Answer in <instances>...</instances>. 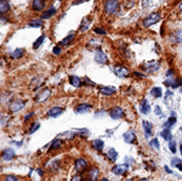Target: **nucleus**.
<instances>
[{
    "mask_svg": "<svg viewBox=\"0 0 182 181\" xmlns=\"http://www.w3.org/2000/svg\"><path fill=\"white\" fill-rule=\"evenodd\" d=\"M119 7V2L118 0H106L104 1V12L107 15H113L117 12Z\"/></svg>",
    "mask_w": 182,
    "mask_h": 181,
    "instance_id": "f257e3e1",
    "label": "nucleus"
},
{
    "mask_svg": "<svg viewBox=\"0 0 182 181\" xmlns=\"http://www.w3.org/2000/svg\"><path fill=\"white\" fill-rule=\"evenodd\" d=\"M159 20H160V13L153 12L148 17H146V18L143 20V26H145V27H151L153 25H155Z\"/></svg>",
    "mask_w": 182,
    "mask_h": 181,
    "instance_id": "f03ea898",
    "label": "nucleus"
},
{
    "mask_svg": "<svg viewBox=\"0 0 182 181\" xmlns=\"http://www.w3.org/2000/svg\"><path fill=\"white\" fill-rule=\"evenodd\" d=\"M95 61L100 65H106L108 58H107V55L102 51V50H97L96 54H95Z\"/></svg>",
    "mask_w": 182,
    "mask_h": 181,
    "instance_id": "7ed1b4c3",
    "label": "nucleus"
},
{
    "mask_svg": "<svg viewBox=\"0 0 182 181\" xmlns=\"http://www.w3.org/2000/svg\"><path fill=\"white\" fill-rule=\"evenodd\" d=\"M25 105H26L25 101H22V100H15V101H12L10 104V109H11V112L15 113V112L21 111V109L25 107Z\"/></svg>",
    "mask_w": 182,
    "mask_h": 181,
    "instance_id": "20e7f679",
    "label": "nucleus"
},
{
    "mask_svg": "<svg viewBox=\"0 0 182 181\" xmlns=\"http://www.w3.org/2000/svg\"><path fill=\"white\" fill-rule=\"evenodd\" d=\"M113 72L114 74L117 75V77H119V78H126L127 75H129V70L127 68H125V67H123V66H116L114 68H113Z\"/></svg>",
    "mask_w": 182,
    "mask_h": 181,
    "instance_id": "39448f33",
    "label": "nucleus"
},
{
    "mask_svg": "<svg viewBox=\"0 0 182 181\" xmlns=\"http://www.w3.org/2000/svg\"><path fill=\"white\" fill-rule=\"evenodd\" d=\"M143 68H145L146 72L154 73L159 70V63H158L157 61H150V62H147V63L143 66Z\"/></svg>",
    "mask_w": 182,
    "mask_h": 181,
    "instance_id": "423d86ee",
    "label": "nucleus"
},
{
    "mask_svg": "<svg viewBox=\"0 0 182 181\" xmlns=\"http://www.w3.org/2000/svg\"><path fill=\"white\" fill-rule=\"evenodd\" d=\"M86 167H88V163H86V160L84 158H79V159L75 160V170L78 173L84 172L86 169Z\"/></svg>",
    "mask_w": 182,
    "mask_h": 181,
    "instance_id": "0eeeda50",
    "label": "nucleus"
},
{
    "mask_svg": "<svg viewBox=\"0 0 182 181\" xmlns=\"http://www.w3.org/2000/svg\"><path fill=\"white\" fill-rule=\"evenodd\" d=\"M109 115L112 117V119H120L121 117L124 115V111H123L121 107H114V108L111 109Z\"/></svg>",
    "mask_w": 182,
    "mask_h": 181,
    "instance_id": "6e6552de",
    "label": "nucleus"
},
{
    "mask_svg": "<svg viewBox=\"0 0 182 181\" xmlns=\"http://www.w3.org/2000/svg\"><path fill=\"white\" fill-rule=\"evenodd\" d=\"M50 94H51V91L49 90V89H45V90H43L36 97H35V101L36 102H44V101H46L47 99H49V96H50Z\"/></svg>",
    "mask_w": 182,
    "mask_h": 181,
    "instance_id": "1a4fd4ad",
    "label": "nucleus"
},
{
    "mask_svg": "<svg viewBox=\"0 0 182 181\" xmlns=\"http://www.w3.org/2000/svg\"><path fill=\"white\" fill-rule=\"evenodd\" d=\"M123 139H124V141H125L126 144H131V142H135L136 135H135V133H134L132 130H127L126 133H124Z\"/></svg>",
    "mask_w": 182,
    "mask_h": 181,
    "instance_id": "9d476101",
    "label": "nucleus"
},
{
    "mask_svg": "<svg viewBox=\"0 0 182 181\" xmlns=\"http://www.w3.org/2000/svg\"><path fill=\"white\" fill-rule=\"evenodd\" d=\"M126 170H127V165H126V164H118V165H114L113 169H112V172H113L116 175H123V174L126 173Z\"/></svg>",
    "mask_w": 182,
    "mask_h": 181,
    "instance_id": "9b49d317",
    "label": "nucleus"
},
{
    "mask_svg": "<svg viewBox=\"0 0 182 181\" xmlns=\"http://www.w3.org/2000/svg\"><path fill=\"white\" fill-rule=\"evenodd\" d=\"M13 157H15V151H13V149H11V148H5V149L2 151V159H4V160L9 162V160H11Z\"/></svg>",
    "mask_w": 182,
    "mask_h": 181,
    "instance_id": "f8f14e48",
    "label": "nucleus"
},
{
    "mask_svg": "<svg viewBox=\"0 0 182 181\" xmlns=\"http://www.w3.org/2000/svg\"><path fill=\"white\" fill-rule=\"evenodd\" d=\"M63 113V108L62 107H52L47 111V115L51 117V118H56Z\"/></svg>",
    "mask_w": 182,
    "mask_h": 181,
    "instance_id": "ddd939ff",
    "label": "nucleus"
},
{
    "mask_svg": "<svg viewBox=\"0 0 182 181\" xmlns=\"http://www.w3.org/2000/svg\"><path fill=\"white\" fill-rule=\"evenodd\" d=\"M32 6L34 11H43L45 7V0H33Z\"/></svg>",
    "mask_w": 182,
    "mask_h": 181,
    "instance_id": "4468645a",
    "label": "nucleus"
},
{
    "mask_svg": "<svg viewBox=\"0 0 182 181\" xmlns=\"http://www.w3.org/2000/svg\"><path fill=\"white\" fill-rule=\"evenodd\" d=\"M90 109H91V105L80 104V105H78V106L75 107V112H77L78 114H80V113H86V112H89Z\"/></svg>",
    "mask_w": 182,
    "mask_h": 181,
    "instance_id": "2eb2a0df",
    "label": "nucleus"
},
{
    "mask_svg": "<svg viewBox=\"0 0 182 181\" xmlns=\"http://www.w3.org/2000/svg\"><path fill=\"white\" fill-rule=\"evenodd\" d=\"M140 109H141V113H143V114H148V113H150V111H151V105L148 104L147 100H143V101L141 102Z\"/></svg>",
    "mask_w": 182,
    "mask_h": 181,
    "instance_id": "dca6fc26",
    "label": "nucleus"
},
{
    "mask_svg": "<svg viewBox=\"0 0 182 181\" xmlns=\"http://www.w3.org/2000/svg\"><path fill=\"white\" fill-rule=\"evenodd\" d=\"M69 83L74 88H80L82 86V79L78 78V77H75V75H70L69 77Z\"/></svg>",
    "mask_w": 182,
    "mask_h": 181,
    "instance_id": "f3484780",
    "label": "nucleus"
},
{
    "mask_svg": "<svg viewBox=\"0 0 182 181\" xmlns=\"http://www.w3.org/2000/svg\"><path fill=\"white\" fill-rule=\"evenodd\" d=\"M100 91L103 94V95H107V96H109V95H113V94H116V88H112V86H102L101 89H100Z\"/></svg>",
    "mask_w": 182,
    "mask_h": 181,
    "instance_id": "a211bd4d",
    "label": "nucleus"
},
{
    "mask_svg": "<svg viewBox=\"0 0 182 181\" xmlns=\"http://www.w3.org/2000/svg\"><path fill=\"white\" fill-rule=\"evenodd\" d=\"M142 126H143V130H145V134L147 138H150V135H152V124L147 120H143L142 122Z\"/></svg>",
    "mask_w": 182,
    "mask_h": 181,
    "instance_id": "6ab92c4d",
    "label": "nucleus"
},
{
    "mask_svg": "<svg viewBox=\"0 0 182 181\" xmlns=\"http://www.w3.org/2000/svg\"><path fill=\"white\" fill-rule=\"evenodd\" d=\"M74 38H75V33L74 32H70V34L69 36H67L66 38H63L62 39V41H61V45H63V46H66V45H69L73 40H74Z\"/></svg>",
    "mask_w": 182,
    "mask_h": 181,
    "instance_id": "aec40b11",
    "label": "nucleus"
},
{
    "mask_svg": "<svg viewBox=\"0 0 182 181\" xmlns=\"http://www.w3.org/2000/svg\"><path fill=\"white\" fill-rule=\"evenodd\" d=\"M160 136L163 138V139H165V140H168V141H171V139H173V134H171V130H170V128H165L161 133H160Z\"/></svg>",
    "mask_w": 182,
    "mask_h": 181,
    "instance_id": "412c9836",
    "label": "nucleus"
},
{
    "mask_svg": "<svg viewBox=\"0 0 182 181\" xmlns=\"http://www.w3.org/2000/svg\"><path fill=\"white\" fill-rule=\"evenodd\" d=\"M55 13H56V9H55V7H51V9L46 10V11H45V12L41 15V20H47V18L52 17Z\"/></svg>",
    "mask_w": 182,
    "mask_h": 181,
    "instance_id": "4be33fe9",
    "label": "nucleus"
},
{
    "mask_svg": "<svg viewBox=\"0 0 182 181\" xmlns=\"http://www.w3.org/2000/svg\"><path fill=\"white\" fill-rule=\"evenodd\" d=\"M107 158H108L109 160H112V162L117 160V158H118V152H117L114 148H111V149L107 152Z\"/></svg>",
    "mask_w": 182,
    "mask_h": 181,
    "instance_id": "5701e85b",
    "label": "nucleus"
},
{
    "mask_svg": "<svg viewBox=\"0 0 182 181\" xmlns=\"http://www.w3.org/2000/svg\"><path fill=\"white\" fill-rule=\"evenodd\" d=\"M25 55V50L23 49H16L11 52V57L12 58H21Z\"/></svg>",
    "mask_w": 182,
    "mask_h": 181,
    "instance_id": "b1692460",
    "label": "nucleus"
},
{
    "mask_svg": "<svg viewBox=\"0 0 182 181\" xmlns=\"http://www.w3.org/2000/svg\"><path fill=\"white\" fill-rule=\"evenodd\" d=\"M90 17H85V18H83V21H82V25H80V31H86L89 27H90Z\"/></svg>",
    "mask_w": 182,
    "mask_h": 181,
    "instance_id": "393cba45",
    "label": "nucleus"
},
{
    "mask_svg": "<svg viewBox=\"0 0 182 181\" xmlns=\"http://www.w3.org/2000/svg\"><path fill=\"white\" fill-rule=\"evenodd\" d=\"M103 146H104V142H103L102 140H100V139L92 141V147H93L95 149H97V151H102Z\"/></svg>",
    "mask_w": 182,
    "mask_h": 181,
    "instance_id": "a878e982",
    "label": "nucleus"
},
{
    "mask_svg": "<svg viewBox=\"0 0 182 181\" xmlns=\"http://www.w3.org/2000/svg\"><path fill=\"white\" fill-rule=\"evenodd\" d=\"M9 9H10V5H9L7 0H0V12L5 13L6 11H9Z\"/></svg>",
    "mask_w": 182,
    "mask_h": 181,
    "instance_id": "bb28decb",
    "label": "nucleus"
},
{
    "mask_svg": "<svg viewBox=\"0 0 182 181\" xmlns=\"http://www.w3.org/2000/svg\"><path fill=\"white\" fill-rule=\"evenodd\" d=\"M98 178V170L97 168H92L89 173V181H96Z\"/></svg>",
    "mask_w": 182,
    "mask_h": 181,
    "instance_id": "cd10ccee",
    "label": "nucleus"
},
{
    "mask_svg": "<svg viewBox=\"0 0 182 181\" xmlns=\"http://www.w3.org/2000/svg\"><path fill=\"white\" fill-rule=\"evenodd\" d=\"M151 95L153 97H155V99H159V97H161V95H163V92H161V89L160 88H158V86H155V88H153L151 90Z\"/></svg>",
    "mask_w": 182,
    "mask_h": 181,
    "instance_id": "c85d7f7f",
    "label": "nucleus"
},
{
    "mask_svg": "<svg viewBox=\"0 0 182 181\" xmlns=\"http://www.w3.org/2000/svg\"><path fill=\"white\" fill-rule=\"evenodd\" d=\"M61 146H62V141H61L60 139H55V140L52 141V144H51V146H50V151L57 149V148H60Z\"/></svg>",
    "mask_w": 182,
    "mask_h": 181,
    "instance_id": "c756f323",
    "label": "nucleus"
},
{
    "mask_svg": "<svg viewBox=\"0 0 182 181\" xmlns=\"http://www.w3.org/2000/svg\"><path fill=\"white\" fill-rule=\"evenodd\" d=\"M28 25H29V27L40 28V27H43V21L41 20H33V21H30Z\"/></svg>",
    "mask_w": 182,
    "mask_h": 181,
    "instance_id": "7c9ffc66",
    "label": "nucleus"
},
{
    "mask_svg": "<svg viewBox=\"0 0 182 181\" xmlns=\"http://www.w3.org/2000/svg\"><path fill=\"white\" fill-rule=\"evenodd\" d=\"M44 40H45V36L43 34V36H40L38 39H36V40H35V41H34V44H33V49H38V47L43 44V41H44Z\"/></svg>",
    "mask_w": 182,
    "mask_h": 181,
    "instance_id": "2f4dec72",
    "label": "nucleus"
},
{
    "mask_svg": "<svg viewBox=\"0 0 182 181\" xmlns=\"http://www.w3.org/2000/svg\"><path fill=\"white\" fill-rule=\"evenodd\" d=\"M175 123H176V118L173 115L171 118H169V119H168V122H165V123H164V128H171Z\"/></svg>",
    "mask_w": 182,
    "mask_h": 181,
    "instance_id": "473e14b6",
    "label": "nucleus"
},
{
    "mask_svg": "<svg viewBox=\"0 0 182 181\" xmlns=\"http://www.w3.org/2000/svg\"><path fill=\"white\" fill-rule=\"evenodd\" d=\"M174 41L175 43H182V31H179L174 34Z\"/></svg>",
    "mask_w": 182,
    "mask_h": 181,
    "instance_id": "72a5a7b5",
    "label": "nucleus"
},
{
    "mask_svg": "<svg viewBox=\"0 0 182 181\" xmlns=\"http://www.w3.org/2000/svg\"><path fill=\"white\" fill-rule=\"evenodd\" d=\"M150 145H151L152 147H154L155 149H159V148H160V145H159V142H158V140H157V139H153V140H151V141H150Z\"/></svg>",
    "mask_w": 182,
    "mask_h": 181,
    "instance_id": "f704fd0d",
    "label": "nucleus"
},
{
    "mask_svg": "<svg viewBox=\"0 0 182 181\" xmlns=\"http://www.w3.org/2000/svg\"><path fill=\"white\" fill-rule=\"evenodd\" d=\"M39 126H40V124H39V123H35V124H33V125L30 126L28 134H33V133H35V131H36V129H39Z\"/></svg>",
    "mask_w": 182,
    "mask_h": 181,
    "instance_id": "c9c22d12",
    "label": "nucleus"
},
{
    "mask_svg": "<svg viewBox=\"0 0 182 181\" xmlns=\"http://www.w3.org/2000/svg\"><path fill=\"white\" fill-rule=\"evenodd\" d=\"M169 148H170V151H171L173 153H176V142L171 140V141L169 142Z\"/></svg>",
    "mask_w": 182,
    "mask_h": 181,
    "instance_id": "e433bc0d",
    "label": "nucleus"
},
{
    "mask_svg": "<svg viewBox=\"0 0 182 181\" xmlns=\"http://www.w3.org/2000/svg\"><path fill=\"white\" fill-rule=\"evenodd\" d=\"M7 119H9V115H7V114H5V115L2 114V115H1V126H2V128L6 125V123H7Z\"/></svg>",
    "mask_w": 182,
    "mask_h": 181,
    "instance_id": "4c0bfd02",
    "label": "nucleus"
},
{
    "mask_svg": "<svg viewBox=\"0 0 182 181\" xmlns=\"http://www.w3.org/2000/svg\"><path fill=\"white\" fill-rule=\"evenodd\" d=\"M93 32L97 33V34H100V36H104V34H106V31L102 29V28H98V27H96V28L93 29Z\"/></svg>",
    "mask_w": 182,
    "mask_h": 181,
    "instance_id": "58836bf2",
    "label": "nucleus"
},
{
    "mask_svg": "<svg viewBox=\"0 0 182 181\" xmlns=\"http://www.w3.org/2000/svg\"><path fill=\"white\" fill-rule=\"evenodd\" d=\"M154 113H155L157 115H163V112H161V108H160L159 106H155V107H154Z\"/></svg>",
    "mask_w": 182,
    "mask_h": 181,
    "instance_id": "ea45409f",
    "label": "nucleus"
},
{
    "mask_svg": "<svg viewBox=\"0 0 182 181\" xmlns=\"http://www.w3.org/2000/svg\"><path fill=\"white\" fill-rule=\"evenodd\" d=\"M5 181H18V179L16 176H13V175H7L5 178Z\"/></svg>",
    "mask_w": 182,
    "mask_h": 181,
    "instance_id": "a19ab883",
    "label": "nucleus"
},
{
    "mask_svg": "<svg viewBox=\"0 0 182 181\" xmlns=\"http://www.w3.org/2000/svg\"><path fill=\"white\" fill-rule=\"evenodd\" d=\"M52 52H54L55 55H60L61 54V47L60 46H55V47L52 49Z\"/></svg>",
    "mask_w": 182,
    "mask_h": 181,
    "instance_id": "79ce46f5",
    "label": "nucleus"
},
{
    "mask_svg": "<svg viewBox=\"0 0 182 181\" xmlns=\"http://www.w3.org/2000/svg\"><path fill=\"white\" fill-rule=\"evenodd\" d=\"M70 181H82V176H80L79 174H77V175H74V176L72 178Z\"/></svg>",
    "mask_w": 182,
    "mask_h": 181,
    "instance_id": "37998d69",
    "label": "nucleus"
},
{
    "mask_svg": "<svg viewBox=\"0 0 182 181\" xmlns=\"http://www.w3.org/2000/svg\"><path fill=\"white\" fill-rule=\"evenodd\" d=\"M179 163H182V160H180L179 158H174L173 159V165H177Z\"/></svg>",
    "mask_w": 182,
    "mask_h": 181,
    "instance_id": "c03bdc74",
    "label": "nucleus"
},
{
    "mask_svg": "<svg viewBox=\"0 0 182 181\" xmlns=\"http://www.w3.org/2000/svg\"><path fill=\"white\" fill-rule=\"evenodd\" d=\"M84 80H85V83H86V84H88V85H95V84H93V83H92V81H91L90 79H89V78H86V77H85V78H84Z\"/></svg>",
    "mask_w": 182,
    "mask_h": 181,
    "instance_id": "a18cd8bd",
    "label": "nucleus"
},
{
    "mask_svg": "<svg viewBox=\"0 0 182 181\" xmlns=\"http://www.w3.org/2000/svg\"><path fill=\"white\" fill-rule=\"evenodd\" d=\"M32 115H34V113H29V114H27V115L25 117V120H28V119H29Z\"/></svg>",
    "mask_w": 182,
    "mask_h": 181,
    "instance_id": "49530a36",
    "label": "nucleus"
},
{
    "mask_svg": "<svg viewBox=\"0 0 182 181\" xmlns=\"http://www.w3.org/2000/svg\"><path fill=\"white\" fill-rule=\"evenodd\" d=\"M176 168H177V169H179L180 172H182V163H179V164L176 165Z\"/></svg>",
    "mask_w": 182,
    "mask_h": 181,
    "instance_id": "de8ad7c7",
    "label": "nucleus"
},
{
    "mask_svg": "<svg viewBox=\"0 0 182 181\" xmlns=\"http://www.w3.org/2000/svg\"><path fill=\"white\" fill-rule=\"evenodd\" d=\"M164 169L166 170V173H170V174H173V170H170V169H169V167H165Z\"/></svg>",
    "mask_w": 182,
    "mask_h": 181,
    "instance_id": "09e8293b",
    "label": "nucleus"
},
{
    "mask_svg": "<svg viewBox=\"0 0 182 181\" xmlns=\"http://www.w3.org/2000/svg\"><path fill=\"white\" fill-rule=\"evenodd\" d=\"M134 74H135V75H137V77H145L142 73H138V72H134Z\"/></svg>",
    "mask_w": 182,
    "mask_h": 181,
    "instance_id": "8fccbe9b",
    "label": "nucleus"
},
{
    "mask_svg": "<svg viewBox=\"0 0 182 181\" xmlns=\"http://www.w3.org/2000/svg\"><path fill=\"white\" fill-rule=\"evenodd\" d=\"M166 75H168V77H171V75H173V71H171V70H169V71L166 72Z\"/></svg>",
    "mask_w": 182,
    "mask_h": 181,
    "instance_id": "3c124183",
    "label": "nucleus"
},
{
    "mask_svg": "<svg viewBox=\"0 0 182 181\" xmlns=\"http://www.w3.org/2000/svg\"><path fill=\"white\" fill-rule=\"evenodd\" d=\"M83 1H85V0H75L74 1V5H78L79 2H83Z\"/></svg>",
    "mask_w": 182,
    "mask_h": 181,
    "instance_id": "603ef678",
    "label": "nucleus"
},
{
    "mask_svg": "<svg viewBox=\"0 0 182 181\" xmlns=\"http://www.w3.org/2000/svg\"><path fill=\"white\" fill-rule=\"evenodd\" d=\"M1 22H2L4 25H5V23L7 22V20H6V18H4V17H1Z\"/></svg>",
    "mask_w": 182,
    "mask_h": 181,
    "instance_id": "864d4df0",
    "label": "nucleus"
},
{
    "mask_svg": "<svg viewBox=\"0 0 182 181\" xmlns=\"http://www.w3.org/2000/svg\"><path fill=\"white\" fill-rule=\"evenodd\" d=\"M38 173H39V175H43V170L41 169H38Z\"/></svg>",
    "mask_w": 182,
    "mask_h": 181,
    "instance_id": "5fc2aeb1",
    "label": "nucleus"
},
{
    "mask_svg": "<svg viewBox=\"0 0 182 181\" xmlns=\"http://www.w3.org/2000/svg\"><path fill=\"white\" fill-rule=\"evenodd\" d=\"M180 11H181V12H182V2H181V4H180Z\"/></svg>",
    "mask_w": 182,
    "mask_h": 181,
    "instance_id": "6e6d98bb",
    "label": "nucleus"
},
{
    "mask_svg": "<svg viewBox=\"0 0 182 181\" xmlns=\"http://www.w3.org/2000/svg\"><path fill=\"white\" fill-rule=\"evenodd\" d=\"M102 181H109V180H108V179H106V178H103V179H102Z\"/></svg>",
    "mask_w": 182,
    "mask_h": 181,
    "instance_id": "4d7b16f0",
    "label": "nucleus"
},
{
    "mask_svg": "<svg viewBox=\"0 0 182 181\" xmlns=\"http://www.w3.org/2000/svg\"><path fill=\"white\" fill-rule=\"evenodd\" d=\"M138 181H148L147 179H141V180H138Z\"/></svg>",
    "mask_w": 182,
    "mask_h": 181,
    "instance_id": "13d9d810",
    "label": "nucleus"
},
{
    "mask_svg": "<svg viewBox=\"0 0 182 181\" xmlns=\"http://www.w3.org/2000/svg\"><path fill=\"white\" fill-rule=\"evenodd\" d=\"M180 152H181V154H182V145L180 146Z\"/></svg>",
    "mask_w": 182,
    "mask_h": 181,
    "instance_id": "bf43d9fd",
    "label": "nucleus"
},
{
    "mask_svg": "<svg viewBox=\"0 0 182 181\" xmlns=\"http://www.w3.org/2000/svg\"><path fill=\"white\" fill-rule=\"evenodd\" d=\"M126 181H132V180H126Z\"/></svg>",
    "mask_w": 182,
    "mask_h": 181,
    "instance_id": "052dcab7",
    "label": "nucleus"
},
{
    "mask_svg": "<svg viewBox=\"0 0 182 181\" xmlns=\"http://www.w3.org/2000/svg\"><path fill=\"white\" fill-rule=\"evenodd\" d=\"M60 1H62V0H60Z\"/></svg>",
    "mask_w": 182,
    "mask_h": 181,
    "instance_id": "680f3d73",
    "label": "nucleus"
}]
</instances>
